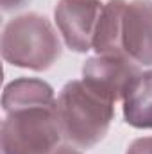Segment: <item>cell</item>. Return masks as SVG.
<instances>
[{
    "instance_id": "obj_1",
    "label": "cell",
    "mask_w": 152,
    "mask_h": 154,
    "mask_svg": "<svg viewBox=\"0 0 152 154\" xmlns=\"http://www.w3.org/2000/svg\"><path fill=\"white\" fill-rule=\"evenodd\" d=\"M63 138L77 149H91L100 143L114 118V102L90 88L82 79L68 81L56 104Z\"/></svg>"
},
{
    "instance_id": "obj_6",
    "label": "cell",
    "mask_w": 152,
    "mask_h": 154,
    "mask_svg": "<svg viewBox=\"0 0 152 154\" xmlns=\"http://www.w3.org/2000/svg\"><path fill=\"white\" fill-rule=\"evenodd\" d=\"M123 54L140 66H152V0H131L122 22Z\"/></svg>"
},
{
    "instance_id": "obj_8",
    "label": "cell",
    "mask_w": 152,
    "mask_h": 154,
    "mask_svg": "<svg viewBox=\"0 0 152 154\" xmlns=\"http://www.w3.org/2000/svg\"><path fill=\"white\" fill-rule=\"evenodd\" d=\"M127 4V0H108L104 4L93 38V50L99 56H125L122 48V22Z\"/></svg>"
},
{
    "instance_id": "obj_4",
    "label": "cell",
    "mask_w": 152,
    "mask_h": 154,
    "mask_svg": "<svg viewBox=\"0 0 152 154\" xmlns=\"http://www.w3.org/2000/svg\"><path fill=\"white\" fill-rule=\"evenodd\" d=\"M104 4L100 0H59L54 9L56 27L65 45L77 54L93 50V38Z\"/></svg>"
},
{
    "instance_id": "obj_7",
    "label": "cell",
    "mask_w": 152,
    "mask_h": 154,
    "mask_svg": "<svg viewBox=\"0 0 152 154\" xmlns=\"http://www.w3.org/2000/svg\"><path fill=\"white\" fill-rule=\"evenodd\" d=\"M57 104L54 88L36 77H18L5 84L2 93V109L7 113L29 108H52Z\"/></svg>"
},
{
    "instance_id": "obj_2",
    "label": "cell",
    "mask_w": 152,
    "mask_h": 154,
    "mask_svg": "<svg viewBox=\"0 0 152 154\" xmlns=\"http://www.w3.org/2000/svg\"><path fill=\"white\" fill-rule=\"evenodd\" d=\"M0 48L5 63L34 72L52 68L63 54L57 31L47 16L38 13H25L9 20L2 31Z\"/></svg>"
},
{
    "instance_id": "obj_11",
    "label": "cell",
    "mask_w": 152,
    "mask_h": 154,
    "mask_svg": "<svg viewBox=\"0 0 152 154\" xmlns=\"http://www.w3.org/2000/svg\"><path fill=\"white\" fill-rule=\"evenodd\" d=\"M32 0H0V5H2V11L4 13H13V11H18L25 5H29Z\"/></svg>"
},
{
    "instance_id": "obj_12",
    "label": "cell",
    "mask_w": 152,
    "mask_h": 154,
    "mask_svg": "<svg viewBox=\"0 0 152 154\" xmlns=\"http://www.w3.org/2000/svg\"><path fill=\"white\" fill-rule=\"evenodd\" d=\"M52 154H82V152H81V149H77L75 145L68 143V145H59Z\"/></svg>"
},
{
    "instance_id": "obj_3",
    "label": "cell",
    "mask_w": 152,
    "mask_h": 154,
    "mask_svg": "<svg viewBox=\"0 0 152 154\" xmlns=\"http://www.w3.org/2000/svg\"><path fill=\"white\" fill-rule=\"evenodd\" d=\"M61 138L56 106L18 109L2 122V154H52Z\"/></svg>"
},
{
    "instance_id": "obj_10",
    "label": "cell",
    "mask_w": 152,
    "mask_h": 154,
    "mask_svg": "<svg viewBox=\"0 0 152 154\" xmlns=\"http://www.w3.org/2000/svg\"><path fill=\"white\" fill-rule=\"evenodd\" d=\"M125 154H152V136H141L131 142Z\"/></svg>"
},
{
    "instance_id": "obj_5",
    "label": "cell",
    "mask_w": 152,
    "mask_h": 154,
    "mask_svg": "<svg viewBox=\"0 0 152 154\" xmlns=\"http://www.w3.org/2000/svg\"><path fill=\"white\" fill-rule=\"evenodd\" d=\"M141 66L127 56H93L82 65V81L109 100H123Z\"/></svg>"
},
{
    "instance_id": "obj_9",
    "label": "cell",
    "mask_w": 152,
    "mask_h": 154,
    "mask_svg": "<svg viewBox=\"0 0 152 154\" xmlns=\"http://www.w3.org/2000/svg\"><path fill=\"white\" fill-rule=\"evenodd\" d=\"M123 118L134 129H152V70H141L123 97Z\"/></svg>"
}]
</instances>
